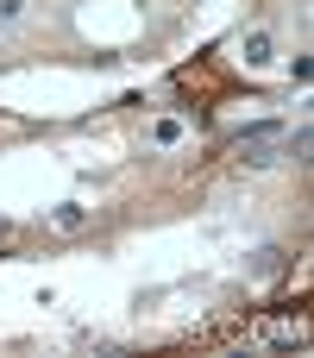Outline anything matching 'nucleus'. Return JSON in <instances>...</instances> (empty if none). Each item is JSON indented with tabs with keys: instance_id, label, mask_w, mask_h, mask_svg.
<instances>
[{
	"instance_id": "f257e3e1",
	"label": "nucleus",
	"mask_w": 314,
	"mask_h": 358,
	"mask_svg": "<svg viewBox=\"0 0 314 358\" xmlns=\"http://www.w3.org/2000/svg\"><path fill=\"white\" fill-rule=\"evenodd\" d=\"M239 57H245L252 69H258V63H271V57H277V31H271V25H252V31L239 38Z\"/></svg>"
},
{
	"instance_id": "f03ea898",
	"label": "nucleus",
	"mask_w": 314,
	"mask_h": 358,
	"mask_svg": "<svg viewBox=\"0 0 314 358\" xmlns=\"http://www.w3.org/2000/svg\"><path fill=\"white\" fill-rule=\"evenodd\" d=\"M183 132H189L183 120H170V113H157V120L145 126V145H151V151H176V145H183Z\"/></svg>"
},
{
	"instance_id": "7ed1b4c3",
	"label": "nucleus",
	"mask_w": 314,
	"mask_h": 358,
	"mask_svg": "<svg viewBox=\"0 0 314 358\" xmlns=\"http://www.w3.org/2000/svg\"><path fill=\"white\" fill-rule=\"evenodd\" d=\"M50 227H57V233H82V227H88V208H82V201H63V208H50Z\"/></svg>"
},
{
	"instance_id": "20e7f679",
	"label": "nucleus",
	"mask_w": 314,
	"mask_h": 358,
	"mask_svg": "<svg viewBox=\"0 0 314 358\" xmlns=\"http://www.w3.org/2000/svg\"><path fill=\"white\" fill-rule=\"evenodd\" d=\"M25 13V0H0V19H19Z\"/></svg>"
}]
</instances>
